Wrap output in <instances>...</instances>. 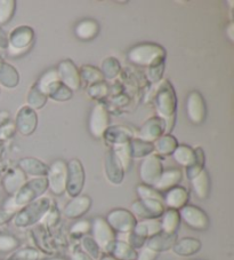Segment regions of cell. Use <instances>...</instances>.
Segmentation results:
<instances>
[{"label":"cell","mask_w":234,"mask_h":260,"mask_svg":"<svg viewBox=\"0 0 234 260\" xmlns=\"http://www.w3.org/2000/svg\"><path fill=\"white\" fill-rule=\"evenodd\" d=\"M154 107L158 117L165 120L166 134H170L176 116L177 96L174 86L168 79H163L158 83L154 95Z\"/></svg>","instance_id":"1"},{"label":"cell","mask_w":234,"mask_h":260,"mask_svg":"<svg viewBox=\"0 0 234 260\" xmlns=\"http://www.w3.org/2000/svg\"><path fill=\"white\" fill-rule=\"evenodd\" d=\"M166 55L167 53L161 45L155 43H143L130 48L127 57L130 63L150 68V67L165 63Z\"/></svg>","instance_id":"2"},{"label":"cell","mask_w":234,"mask_h":260,"mask_svg":"<svg viewBox=\"0 0 234 260\" xmlns=\"http://www.w3.org/2000/svg\"><path fill=\"white\" fill-rule=\"evenodd\" d=\"M48 189V183L46 177L32 178L31 180L26 181L21 189L8 201L5 209L19 211L23 206L30 204L31 202L38 200L42 197Z\"/></svg>","instance_id":"3"},{"label":"cell","mask_w":234,"mask_h":260,"mask_svg":"<svg viewBox=\"0 0 234 260\" xmlns=\"http://www.w3.org/2000/svg\"><path fill=\"white\" fill-rule=\"evenodd\" d=\"M52 208V201L49 197L42 196L38 200L31 202L30 204L23 206L13 218L14 225L19 228H26L43 221L47 212Z\"/></svg>","instance_id":"4"},{"label":"cell","mask_w":234,"mask_h":260,"mask_svg":"<svg viewBox=\"0 0 234 260\" xmlns=\"http://www.w3.org/2000/svg\"><path fill=\"white\" fill-rule=\"evenodd\" d=\"M34 30L29 25H20L8 36V51L12 56L22 55L32 47Z\"/></svg>","instance_id":"5"},{"label":"cell","mask_w":234,"mask_h":260,"mask_svg":"<svg viewBox=\"0 0 234 260\" xmlns=\"http://www.w3.org/2000/svg\"><path fill=\"white\" fill-rule=\"evenodd\" d=\"M92 237L100 246L101 251L110 254L114 242L116 241L115 232L112 230L109 223L106 222L105 218L97 217L92 221Z\"/></svg>","instance_id":"6"},{"label":"cell","mask_w":234,"mask_h":260,"mask_svg":"<svg viewBox=\"0 0 234 260\" xmlns=\"http://www.w3.org/2000/svg\"><path fill=\"white\" fill-rule=\"evenodd\" d=\"M47 183L48 189L54 195L61 196L66 191L67 181V165L62 159H57L48 167L47 172Z\"/></svg>","instance_id":"7"},{"label":"cell","mask_w":234,"mask_h":260,"mask_svg":"<svg viewBox=\"0 0 234 260\" xmlns=\"http://www.w3.org/2000/svg\"><path fill=\"white\" fill-rule=\"evenodd\" d=\"M67 165V181H66V192L70 197H75L82 194L86 180L84 165L82 160L78 158L70 159Z\"/></svg>","instance_id":"8"},{"label":"cell","mask_w":234,"mask_h":260,"mask_svg":"<svg viewBox=\"0 0 234 260\" xmlns=\"http://www.w3.org/2000/svg\"><path fill=\"white\" fill-rule=\"evenodd\" d=\"M163 172L164 165L160 156L152 154L143 158V162L139 167V178H141L143 185L153 187L158 182Z\"/></svg>","instance_id":"9"},{"label":"cell","mask_w":234,"mask_h":260,"mask_svg":"<svg viewBox=\"0 0 234 260\" xmlns=\"http://www.w3.org/2000/svg\"><path fill=\"white\" fill-rule=\"evenodd\" d=\"M105 220L112 230L120 233V234H129L130 232H133L137 223L136 217L129 210L125 209L112 210L107 213Z\"/></svg>","instance_id":"10"},{"label":"cell","mask_w":234,"mask_h":260,"mask_svg":"<svg viewBox=\"0 0 234 260\" xmlns=\"http://www.w3.org/2000/svg\"><path fill=\"white\" fill-rule=\"evenodd\" d=\"M89 132L96 139H101L104 136L106 129L110 126V115L104 103H97L92 109L89 116Z\"/></svg>","instance_id":"11"},{"label":"cell","mask_w":234,"mask_h":260,"mask_svg":"<svg viewBox=\"0 0 234 260\" xmlns=\"http://www.w3.org/2000/svg\"><path fill=\"white\" fill-rule=\"evenodd\" d=\"M186 115L190 122L194 125H201L207 116V106L202 94L192 91L186 98Z\"/></svg>","instance_id":"12"},{"label":"cell","mask_w":234,"mask_h":260,"mask_svg":"<svg viewBox=\"0 0 234 260\" xmlns=\"http://www.w3.org/2000/svg\"><path fill=\"white\" fill-rule=\"evenodd\" d=\"M178 212L182 220L192 230L206 231L209 226V218L207 213L196 205L186 204Z\"/></svg>","instance_id":"13"},{"label":"cell","mask_w":234,"mask_h":260,"mask_svg":"<svg viewBox=\"0 0 234 260\" xmlns=\"http://www.w3.org/2000/svg\"><path fill=\"white\" fill-rule=\"evenodd\" d=\"M132 212L135 217L144 219H159L165 212L164 202L157 200H138L132 204Z\"/></svg>","instance_id":"14"},{"label":"cell","mask_w":234,"mask_h":260,"mask_svg":"<svg viewBox=\"0 0 234 260\" xmlns=\"http://www.w3.org/2000/svg\"><path fill=\"white\" fill-rule=\"evenodd\" d=\"M57 74L61 83L66 86L72 92L78 91L82 87V78H80L79 69L76 68L74 62L72 60H63L57 66Z\"/></svg>","instance_id":"15"},{"label":"cell","mask_w":234,"mask_h":260,"mask_svg":"<svg viewBox=\"0 0 234 260\" xmlns=\"http://www.w3.org/2000/svg\"><path fill=\"white\" fill-rule=\"evenodd\" d=\"M15 128L21 136L29 137L33 134L38 126V115L37 111L31 109L28 106L21 107L16 114Z\"/></svg>","instance_id":"16"},{"label":"cell","mask_w":234,"mask_h":260,"mask_svg":"<svg viewBox=\"0 0 234 260\" xmlns=\"http://www.w3.org/2000/svg\"><path fill=\"white\" fill-rule=\"evenodd\" d=\"M164 134H166L165 120L158 116H154V117H150L143 123L136 138L153 143Z\"/></svg>","instance_id":"17"},{"label":"cell","mask_w":234,"mask_h":260,"mask_svg":"<svg viewBox=\"0 0 234 260\" xmlns=\"http://www.w3.org/2000/svg\"><path fill=\"white\" fill-rule=\"evenodd\" d=\"M92 208V199L88 195H78L65 205L63 214L67 219H79L85 216Z\"/></svg>","instance_id":"18"},{"label":"cell","mask_w":234,"mask_h":260,"mask_svg":"<svg viewBox=\"0 0 234 260\" xmlns=\"http://www.w3.org/2000/svg\"><path fill=\"white\" fill-rule=\"evenodd\" d=\"M105 176L112 185H120L124 181L125 171L123 165H121L120 160L116 157L113 150H110L105 156Z\"/></svg>","instance_id":"19"},{"label":"cell","mask_w":234,"mask_h":260,"mask_svg":"<svg viewBox=\"0 0 234 260\" xmlns=\"http://www.w3.org/2000/svg\"><path fill=\"white\" fill-rule=\"evenodd\" d=\"M190 200V192L185 187L175 186L172 189L166 191L164 195V205L167 206L168 209L177 210L179 211L184 208Z\"/></svg>","instance_id":"20"},{"label":"cell","mask_w":234,"mask_h":260,"mask_svg":"<svg viewBox=\"0 0 234 260\" xmlns=\"http://www.w3.org/2000/svg\"><path fill=\"white\" fill-rule=\"evenodd\" d=\"M103 138L105 139L107 143H110L112 147L121 146L129 143L134 138V133L132 129L124 125H115V126H109L104 133Z\"/></svg>","instance_id":"21"},{"label":"cell","mask_w":234,"mask_h":260,"mask_svg":"<svg viewBox=\"0 0 234 260\" xmlns=\"http://www.w3.org/2000/svg\"><path fill=\"white\" fill-rule=\"evenodd\" d=\"M176 241V234H166V233L160 232L159 234L150 237V239L146 241L145 246H147L148 249L153 250L157 253H160L173 249V246Z\"/></svg>","instance_id":"22"},{"label":"cell","mask_w":234,"mask_h":260,"mask_svg":"<svg viewBox=\"0 0 234 260\" xmlns=\"http://www.w3.org/2000/svg\"><path fill=\"white\" fill-rule=\"evenodd\" d=\"M26 181H28L26 180V174L17 167L6 174V177L4 178L3 185L7 194L14 196Z\"/></svg>","instance_id":"23"},{"label":"cell","mask_w":234,"mask_h":260,"mask_svg":"<svg viewBox=\"0 0 234 260\" xmlns=\"http://www.w3.org/2000/svg\"><path fill=\"white\" fill-rule=\"evenodd\" d=\"M182 177L183 174L179 169L164 170V172L159 178L158 182L153 186V188H154L155 190H158L159 192L167 191L169 189H172L173 187L178 186V183L182 180Z\"/></svg>","instance_id":"24"},{"label":"cell","mask_w":234,"mask_h":260,"mask_svg":"<svg viewBox=\"0 0 234 260\" xmlns=\"http://www.w3.org/2000/svg\"><path fill=\"white\" fill-rule=\"evenodd\" d=\"M19 168L28 176L32 178L46 177L48 172V165L42 160L33 157L22 158L19 162Z\"/></svg>","instance_id":"25"},{"label":"cell","mask_w":234,"mask_h":260,"mask_svg":"<svg viewBox=\"0 0 234 260\" xmlns=\"http://www.w3.org/2000/svg\"><path fill=\"white\" fill-rule=\"evenodd\" d=\"M100 32V24L98 22L93 19H86L80 21L74 28L75 37L83 40V42H88L95 37H97Z\"/></svg>","instance_id":"26"},{"label":"cell","mask_w":234,"mask_h":260,"mask_svg":"<svg viewBox=\"0 0 234 260\" xmlns=\"http://www.w3.org/2000/svg\"><path fill=\"white\" fill-rule=\"evenodd\" d=\"M161 232V222L159 219H144L142 221H137L136 226L133 230L134 234L142 237L144 240H148L150 237L159 234Z\"/></svg>","instance_id":"27"},{"label":"cell","mask_w":234,"mask_h":260,"mask_svg":"<svg viewBox=\"0 0 234 260\" xmlns=\"http://www.w3.org/2000/svg\"><path fill=\"white\" fill-rule=\"evenodd\" d=\"M200 249L201 242L198 239H194V237H183V239L175 242L173 246L174 252L177 255H182V257L196 254L197 252H199Z\"/></svg>","instance_id":"28"},{"label":"cell","mask_w":234,"mask_h":260,"mask_svg":"<svg viewBox=\"0 0 234 260\" xmlns=\"http://www.w3.org/2000/svg\"><path fill=\"white\" fill-rule=\"evenodd\" d=\"M161 232L166 234H176V232L181 223V217L177 210L168 209L165 210L163 216L160 217Z\"/></svg>","instance_id":"29"},{"label":"cell","mask_w":234,"mask_h":260,"mask_svg":"<svg viewBox=\"0 0 234 260\" xmlns=\"http://www.w3.org/2000/svg\"><path fill=\"white\" fill-rule=\"evenodd\" d=\"M130 155L133 159L145 158L147 156L154 154V148H153L152 142L144 141L142 139L134 137L129 142Z\"/></svg>","instance_id":"30"},{"label":"cell","mask_w":234,"mask_h":260,"mask_svg":"<svg viewBox=\"0 0 234 260\" xmlns=\"http://www.w3.org/2000/svg\"><path fill=\"white\" fill-rule=\"evenodd\" d=\"M35 84L40 88V91L46 94L48 98L53 93L54 89L61 84V80L60 77H58L56 69H49L42 75V77L38 79V82Z\"/></svg>","instance_id":"31"},{"label":"cell","mask_w":234,"mask_h":260,"mask_svg":"<svg viewBox=\"0 0 234 260\" xmlns=\"http://www.w3.org/2000/svg\"><path fill=\"white\" fill-rule=\"evenodd\" d=\"M178 145L177 139L173 134H164L153 142V148L158 156H168L173 154Z\"/></svg>","instance_id":"32"},{"label":"cell","mask_w":234,"mask_h":260,"mask_svg":"<svg viewBox=\"0 0 234 260\" xmlns=\"http://www.w3.org/2000/svg\"><path fill=\"white\" fill-rule=\"evenodd\" d=\"M192 188L194 190L196 195L199 197L200 200H206L209 195L210 190V178L209 173L206 171V170H202V171L198 174L191 180Z\"/></svg>","instance_id":"33"},{"label":"cell","mask_w":234,"mask_h":260,"mask_svg":"<svg viewBox=\"0 0 234 260\" xmlns=\"http://www.w3.org/2000/svg\"><path fill=\"white\" fill-rule=\"evenodd\" d=\"M110 254L116 260H136L137 251L132 248L126 241L116 240Z\"/></svg>","instance_id":"34"},{"label":"cell","mask_w":234,"mask_h":260,"mask_svg":"<svg viewBox=\"0 0 234 260\" xmlns=\"http://www.w3.org/2000/svg\"><path fill=\"white\" fill-rule=\"evenodd\" d=\"M20 83V75L14 67L4 63L0 67V84L7 88H14Z\"/></svg>","instance_id":"35"},{"label":"cell","mask_w":234,"mask_h":260,"mask_svg":"<svg viewBox=\"0 0 234 260\" xmlns=\"http://www.w3.org/2000/svg\"><path fill=\"white\" fill-rule=\"evenodd\" d=\"M47 95L44 92L40 91V88L37 86V84H33L30 87L28 94H26V103L28 107L33 110H39L45 107L47 102Z\"/></svg>","instance_id":"36"},{"label":"cell","mask_w":234,"mask_h":260,"mask_svg":"<svg viewBox=\"0 0 234 260\" xmlns=\"http://www.w3.org/2000/svg\"><path fill=\"white\" fill-rule=\"evenodd\" d=\"M172 155L175 162H177L184 168L190 167L194 162V150L187 145H178Z\"/></svg>","instance_id":"37"},{"label":"cell","mask_w":234,"mask_h":260,"mask_svg":"<svg viewBox=\"0 0 234 260\" xmlns=\"http://www.w3.org/2000/svg\"><path fill=\"white\" fill-rule=\"evenodd\" d=\"M193 150H194V162H193L190 167L185 168L186 177L188 180H192V179L197 177L202 170H205V163H206V156H205L204 149H202L201 147H196Z\"/></svg>","instance_id":"38"},{"label":"cell","mask_w":234,"mask_h":260,"mask_svg":"<svg viewBox=\"0 0 234 260\" xmlns=\"http://www.w3.org/2000/svg\"><path fill=\"white\" fill-rule=\"evenodd\" d=\"M100 70L104 79H115L121 71V64L118 59L109 56L102 61Z\"/></svg>","instance_id":"39"},{"label":"cell","mask_w":234,"mask_h":260,"mask_svg":"<svg viewBox=\"0 0 234 260\" xmlns=\"http://www.w3.org/2000/svg\"><path fill=\"white\" fill-rule=\"evenodd\" d=\"M80 73V78L84 82H86L89 85H94L101 82H104V77L101 73L100 69H97L96 67L85 64L79 70Z\"/></svg>","instance_id":"40"},{"label":"cell","mask_w":234,"mask_h":260,"mask_svg":"<svg viewBox=\"0 0 234 260\" xmlns=\"http://www.w3.org/2000/svg\"><path fill=\"white\" fill-rule=\"evenodd\" d=\"M112 150L114 151L116 157L120 160L121 165H123L124 171L127 172L128 170L132 167V155H130V149H129V143H126V145L121 146H115L112 147Z\"/></svg>","instance_id":"41"},{"label":"cell","mask_w":234,"mask_h":260,"mask_svg":"<svg viewBox=\"0 0 234 260\" xmlns=\"http://www.w3.org/2000/svg\"><path fill=\"white\" fill-rule=\"evenodd\" d=\"M16 10V2L14 0H0V25L10 22Z\"/></svg>","instance_id":"42"},{"label":"cell","mask_w":234,"mask_h":260,"mask_svg":"<svg viewBox=\"0 0 234 260\" xmlns=\"http://www.w3.org/2000/svg\"><path fill=\"white\" fill-rule=\"evenodd\" d=\"M82 248L86 254H88L93 260H97L101 258V249L96 244V242L93 240L92 236L85 235L82 239Z\"/></svg>","instance_id":"43"},{"label":"cell","mask_w":234,"mask_h":260,"mask_svg":"<svg viewBox=\"0 0 234 260\" xmlns=\"http://www.w3.org/2000/svg\"><path fill=\"white\" fill-rule=\"evenodd\" d=\"M136 192L139 200H157L164 202V196L161 195V192L155 190L153 187L143 185V183L136 187Z\"/></svg>","instance_id":"44"},{"label":"cell","mask_w":234,"mask_h":260,"mask_svg":"<svg viewBox=\"0 0 234 260\" xmlns=\"http://www.w3.org/2000/svg\"><path fill=\"white\" fill-rule=\"evenodd\" d=\"M39 257L38 250L26 246V248L16 250L7 260H39Z\"/></svg>","instance_id":"45"},{"label":"cell","mask_w":234,"mask_h":260,"mask_svg":"<svg viewBox=\"0 0 234 260\" xmlns=\"http://www.w3.org/2000/svg\"><path fill=\"white\" fill-rule=\"evenodd\" d=\"M88 95L93 99H103L109 94V86L105 84V82H101L97 84L91 85L87 89Z\"/></svg>","instance_id":"46"},{"label":"cell","mask_w":234,"mask_h":260,"mask_svg":"<svg viewBox=\"0 0 234 260\" xmlns=\"http://www.w3.org/2000/svg\"><path fill=\"white\" fill-rule=\"evenodd\" d=\"M72 93L73 92H72L71 89H69L61 83L55 89H54L53 93L48 98H51L54 101L64 102V101L70 100V99L72 98Z\"/></svg>","instance_id":"47"},{"label":"cell","mask_w":234,"mask_h":260,"mask_svg":"<svg viewBox=\"0 0 234 260\" xmlns=\"http://www.w3.org/2000/svg\"><path fill=\"white\" fill-rule=\"evenodd\" d=\"M19 246V240L12 235H0V252H10Z\"/></svg>","instance_id":"48"},{"label":"cell","mask_w":234,"mask_h":260,"mask_svg":"<svg viewBox=\"0 0 234 260\" xmlns=\"http://www.w3.org/2000/svg\"><path fill=\"white\" fill-rule=\"evenodd\" d=\"M164 71H165V63L147 68L146 77L148 79V82L152 84H158L159 82H161V80H163Z\"/></svg>","instance_id":"49"},{"label":"cell","mask_w":234,"mask_h":260,"mask_svg":"<svg viewBox=\"0 0 234 260\" xmlns=\"http://www.w3.org/2000/svg\"><path fill=\"white\" fill-rule=\"evenodd\" d=\"M92 230V222L88 220H79L71 227L70 233L73 236H85Z\"/></svg>","instance_id":"50"},{"label":"cell","mask_w":234,"mask_h":260,"mask_svg":"<svg viewBox=\"0 0 234 260\" xmlns=\"http://www.w3.org/2000/svg\"><path fill=\"white\" fill-rule=\"evenodd\" d=\"M16 132L15 124L12 122L4 123L0 125V140H7L12 138Z\"/></svg>","instance_id":"51"},{"label":"cell","mask_w":234,"mask_h":260,"mask_svg":"<svg viewBox=\"0 0 234 260\" xmlns=\"http://www.w3.org/2000/svg\"><path fill=\"white\" fill-rule=\"evenodd\" d=\"M158 254L159 253L154 252V251L144 245L142 249H139V252H137L136 260H155L158 258Z\"/></svg>","instance_id":"52"},{"label":"cell","mask_w":234,"mask_h":260,"mask_svg":"<svg viewBox=\"0 0 234 260\" xmlns=\"http://www.w3.org/2000/svg\"><path fill=\"white\" fill-rule=\"evenodd\" d=\"M15 214H16V211H13V210H10V209L0 210V226L8 221H11L12 219L14 218Z\"/></svg>","instance_id":"53"},{"label":"cell","mask_w":234,"mask_h":260,"mask_svg":"<svg viewBox=\"0 0 234 260\" xmlns=\"http://www.w3.org/2000/svg\"><path fill=\"white\" fill-rule=\"evenodd\" d=\"M70 260H93L88 254H86L84 252L83 250H78L75 252L72 253L71 259Z\"/></svg>","instance_id":"54"},{"label":"cell","mask_w":234,"mask_h":260,"mask_svg":"<svg viewBox=\"0 0 234 260\" xmlns=\"http://www.w3.org/2000/svg\"><path fill=\"white\" fill-rule=\"evenodd\" d=\"M0 48L6 49L8 48V36L5 34L2 28H0Z\"/></svg>","instance_id":"55"},{"label":"cell","mask_w":234,"mask_h":260,"mask_svg":"<svg viewBox=\"0 0 234 260\" xmlns=\"http://www.w3.org/2000/svg\"><path fill=\"white\" fill-rule=\"evenodd\" d=\"M226 31H227V36H228L229 40H231V42H233V40H234V36H233V23H229V25L227 26Z\"/></svg>","instance_id":"56"},{"label":"cell","mask_w":234,"mask_h":260,"mask_svg":"<svg viewBox=\"0 0 234 260\" xmlns=\"http://www.w3.org/2000/svg\"><path fill=\"white\" fill-rule=\"evenodd\" d=\"M100 260H116L114 257H112L111 254H105L103 255L102 258H100Z\"/></svg>","instance_id":"57"},{"label":"cell","mask_w":234,"mask_h":260,"mask_svg":"<svg viewBox=\"0 0 234 260\" xmlns=\"http://www.w3.org/2000/svg\"><path fill=\"white\" fill-rule=\"evenodd\" d=\"M49 260H65L64 258H53V259H49Z\"/></svg>","instance_id":"58"},{"label":"cell","mask_w":234,"mask_h":260,"mask_svg":"<svg viewBox=\"0 0 234 260\" xmlns=\"http://www.w3.org/2000/svg\"><path fill=\"white\" fill-rule=\"evenodd\" d=\"M4 63V62H3V60L2 59H0V67H2V64Z\"/></svg>","instance_id":"59"}]
</instances>
